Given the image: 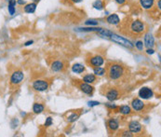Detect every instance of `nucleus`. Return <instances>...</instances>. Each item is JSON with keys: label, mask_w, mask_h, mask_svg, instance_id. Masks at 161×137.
I'll return each instance as SVG.
<instances>
[{"label": "nucleus", "mask_w": 161, "mask_h": 137, "mask_svg": "<svg viewBox=\"0 0 161 137\" xmlns=\"http://www.w3.org/2000/svg\"><path fill=\"white\" fill-rule=\"evenodd\" d=\"M115 1L118 5H123V4H125V3L127 2V0H115Z\"/></svg>", "instance_id": "obj_31"}, {"label": "nucleus", "mask_w": 161, "mask_h": 137, "mask_svg": "<svg viewBox=\"0 0 161 137\" xmlns=\"http://www.w3.org/2000/svg\"><path fill=\"white\" fill-rule=\"evenodd\" d=\"M16 0H9V6H8V10L10 16H13L16 12Z\"/></svg>", "instance_id": "obj_19"}, {"label": "nucleus", "mask_w": 161, "mask_h": 137, "mask_svg": "<svg viewBox=\"0 0 161 137\" xmlns=\"http://www.w3.org/2000/svg\"><path fill=\"white\" fill-rule=\"evenodd\" d=\"M131 106H132V109L135 111H144L145 108V104L141 100L138 99V98H135L131 102Z\"/></svg>", "instance_id": "obj_10"}, {"label": "nucleus", "mask_w": 161, "mask_h": 137, "mask_svg": "<svg viewBox=\"0 0 161 137\" xmlns=\"http://www.w3.org/2000/svg\"><path fill=\"white\" fill-rule=\"evenodd\" d=\"M23 80H24V74L21 70H17L12 73L10 76L9 84L10 86H18L23 82Z\"/></svg>", "instance_id": "obj_3"}, {"label": "nucleus", "mask_w": 161, "mask_h": 137, "mask_svg": "<svg viewBox=\"0 0 161 137\" xmlns=\"http://www.w3.org/2000/svg\"><path fill=\"white\" fill-rule=\"evenodd\" d=\"M129 31L131 35L139 36L141 35L142 34H145V32L146 31V25L141 20H134V21H132L130 24Z\"/></svg>", "instance_id": "obj_2"}, {"label": "nucleus", "mask_w": 161, "mask_h": 137, "mask_svg": "<svg viewBox=\"0 0 161 137\" xmlns=\"http://www.w3.org/2000/svg\"><path fill=\"white\" fill-rule=\"evenodd\" d=\"M118 110L123 115H130L131 113V108L129 106H121L118 108Z\"/></svg>", "instance_id": "obj_22"}, {"label": "nucleus", "mask_w": 161, "mask_h": 137, "mask_svg": "<svg viewBox=\"0 0 161 137\" xmlns=\"http://www.w3.org/2000/svg\"><path fill=\"white\" fill-rule=\"evenodd\" d=\"M157 8H158V9L160 10V9H161V0H158V2H157Z\"/></svg>", "instance_id": "obj_37"}, {"label": "nucleus", "mask_w": 161, "mask_h": 137, "mask_svg": "<svg viewBox=\"0 0 161 137\" xmlns=\"http://www.w3.org/2000/svg\"><path fill=\"white\" fill-rule=\"evenodd\" d=\"M106 22L108 23L109 24H112V25H117V24H120V18L118 17L117 14L113 13V14L109 15L108 17L106 18Z\"/></svg>", "instance_id": "obj_13"}, {"label": "nucleus", "mask_w": 161, "mask_h": 137, "mask_svg": "<svg viewBox=\"0 0 161 137\" xmlns=\"http://www.w3.org/2000/svg\"><path fill=\"white\" fill-rule=\"evenodd\" d=\"M79 32H99L101 30L100 27H85V28H78L77 29Z\"/></svg>", "instance_id": "obj_24"}, {"label": "nucleus", "mask_w": 161, "mask_h": 137, "mask_svg": "<svg viewBox=\"0 0 161 137\" xmlns=\"http://www.w3.org/2000/svg\"><path fill=\"white\" fill-rule=\"evenodd\" d=\"M106 98L108 99L109 101L113 102L116 101L117 99L120 98V92L116 88H108V89H105V92H104Z\"/></svg>", "instance_id": "obj_5"}, {"label": "nucleus", "mask_w": 161, "mask_h": 137, "mask_svg": "<svg viewBox=\"0 0 161 137\" xmlns=\"http://www.w3.org/2000/svg\"><path fill=\"white\" fill-rule=\"evenodd\" d=\"M135 46H136V48H137L139 50H142V49H144V47H145V45H144V43H142V41H137L136 44H135Z\"/></svg>", "instance_id": "obj_28"}, {"label": "nucleus", "mask_w": 161, "mask_h": 137, "mask_svg": "<svg viewBox=\"0 0 161 137\" xmlns=\"http://www.w3.org/2000/svg\"><path fill=\"white\" fill-rule=\"evenodd\" d=\"M99 105H100L99 102H89V103H88V106H91V107L95 106H99Z\"/></svg>", "instance_id": "obj_32"}, {"label": "nucleus", "mask_w": 161, "mask_h": 137, "mask_svg": "<svg viewBox=\"0 0 161 137\" xmlns=\"http://www.w3.org/2000/svg\"><path fill=\"white\" fill-rule=\"evenodd\" d=\"M79 117V114L78 113H73V114H71L70 116H68V117H67V121L68 122H74V121H76L77 119Z\"/></svg>", "instance_id": "obj_26"}, {"label": "nucleus", "mask_w": 161, "mask_h": 137, "mask_svg": "<svg viewBox=\"0 0 161 137\" xmlns=\"http://www.w3.org/2000/svg\"><path fill=\"white\" fill-rule=\"evenodd\" d=\"M52 124V119L50 117H48V119L46 120V122H45V126L46 127H48V126H50Z\"/></svg>", "instance_id": "obj_30"}, {"label": "nucleus", "mask_w": 161, "mask_h": 137, "mask_svg": "<svg viewBox=\"0 0 161 137\" xmlns=\"http://www.w3.org/2000/svg\"><path fill=\"white\" fill-rule=\"evenodd\" d=\"M129 131L131 133H141L142 131V125L136 120H132L129 123Z\"/></svg>", "instance_id": "obj_9"}, {"label": "nucleus", "mask_w": 161, "mask_h": 137, "mask_svg": "<svg viewBox=\"0 0 161 137\" xmlns=\"http://www.w3.org/2000/svg\"><path fill=\"white\" fill-rule=\"evenodd\" d=\"M105 74H107L109 80H118L126 74V68L119 63H111L107 65L105 69Z\"/></svg>", "instance_id": "obj_1"}, {"label": "nucleus", "mask_w": 161, "mask_h": 137, "mask_svg": "<svg viewBox=\"0 0 161 137\" xmlns=\"http://www.w3.org/2000/svg\"><path fill=\"white\" fill-rule=\"evenodd\" d=\"M45 106L42 104H38V103H35L33 106V111L34 114H40L44 111Z\"/></svg>", "instance_id": "obj_21"}, {"label": "nucleus", "mask_w": 161, "mask_h": 137, "mask_svg": "<svg viewBox=\"0 0 161 137\" xmlns=\"http://www.w3.org/2000/svg\"><path fill=\"white\" fill-rule=\"evenodd\" d=\"M145 47L149 48H153L155 45V38L153 36V35L151 33H147L145 35Z\"/></svg>", "instance_id": "obj_14"}, {"label": "nucleus", "mask_w": 161, "mask_h": 137, "mask_svg": "<svg viewBox=\"0 0 161 137\" xmlns=\"http://www.w3.org/2000/svg\"><path fill=\"white\" fill-rule=\"evenodd\" d=\"M33 43H34V41H33V40H30V41H27L24 45H25V46H29V45H32Z\"/></svg>", "instance_id": "obj_36"}, {"label": "nucleus", "mask_w": 161, "mask_h": 137, "mask_svg": "<svg viewBox=\"0 0 161 137\" xmlns=\"http://www.w3.org/2000/svg\"><path fill=\"white\" fill-rule=\"evenodd\" d=\"M37 9V3H29L23 7V11L25 13H34Z\"/></svg>", "instance_id": "obj_18"}, {"label": "nucleus", "mask_w": 161, "mask_h": 137, "mask_svg": "<svg viewBox=\"0 0 161 137\" xmlns=\"http://www.w3.org/2000/svg\"><path fill=\"white\" fill-rule=\"evenodd\" d=\"M63 68H64V65L61 61H55V62H53L52 65H51V70L54 71V72L63 71Z\"/></svg>", "instance_id": "obj_16"}, {"label": "nucleus", "mask_w": 161, "mask_h": 137, "mask_svg": "<svg viewBox=\"0 0 161 137\" xmlns=\"http://www.w3.org/2000/svg\"><path fill=\"white\" fill-rule=\"evenodd\" d=\"M86 62H87V65L89 66L98 67V66H102L104 64V59L101 55H94V56H91V58L87 59Z\"/></svg>", "instance_id": "obj_4"}, {"label": "nucleus", "mask_w": 161, "mask_h": 137, "mask_svg": "<svg viewBox=\"0 0 161 137\" xmlns=\"http://www.w3.org/2000/svg\"><path fill=\"white\" fill-rule=\"evenodd\" d=\"M121 136H129V137H131L133 136V134L130 131H123L121 133H120Z\"/></svg>", "instance_id": "obj_29"}, {"label": "nucleus", "mask_w": 161, "mask_h": 137, "mask_svg": "<svg viewBox=\"0 0 161 137\" xmlns=\"http://www.w3.org/2000/svg\"><path fill=\"white\" fill-rule=\"evenodd\" d=\"M107 127H108V129L110 130V131H116L118 127H119V124H118V121L116 120V119H111L108 120V122H107Z\"/></svg>", "instance_id": "obj_15"}, {"label": "nucleus", "mask_w": 161, "mask_h": 137, "mask_svg": "<svg viewBox=\"0 0 161 137\" xmlns=\"http://www.w3.org/2000/svg\"><path fill=\"white\" fill-rule=\"evenodd\" d=\"M83 81L88 84H93L97 81V77L93 74H88L83 76Z\"/></svg>", "instance_id": "obj_17"}, {"label": "nucleus", "mask_w": 161, "mask_h": 137, "mask_svg": "<svg viewBox=\"0 0 161 137\" xmlns=\"http://www.w3.org/2000/svg\"><path fill=\"white\" fill-rule=\"evenodd\" d=\"M71 1H72L73 3H76V4H77V3H80L82 0H71Z\"/></svg>", "instance_id": "obj_38"}, {"label": "nucleus", "mask_w": 161, "mask_h": 137, "mask_svg": "<svg viewBox=\"0 0 161 137\" xmlns=\"http://www.w3.org/2000/svg\"><path fill=\"white\" fill-rule=\"evenodd\" d=\"M141 7L145 10H151L155 6V0H139Z\"/></svg>", "instance_id": "obj_12"}, {"label": "nucleus", "mask_w": 161, "mask_h": 137, "mask_svg": "<svg viewBox=\"0 0 161 137\" xmlns=\"http://www.w3.org/2000/svg\"><path fill=\"white\" fill-rule=\"evenodd\" d=\"M48 82L43 80H38L33 82V89L37 91H45L48 89Z\"/></svg>", "instance_id": "obj_7"}, {"label": "nucleus", "mask_w": 161, "mask_h": 137, "mask_svg": "<svg viewBox=\"0 0 161 137\" xmlns=\"http://www.w3.org/2000/svg\"><path fill=\"white\" fill-rule=\"evenodd\" d=\"M86 70L85 66L80 65V64H75L73 66H72V71L76 74H81L83 73L84 71Z\"/></svg>", "instance_id": "obj_20"}, {"label": "nucleus", "mask_w": 161, "mask_h": 137, "mask_svg": "<svg viewBox=\"0 0 161 137\" xmlns=\"http://www.w3.org/2000/svg\"><path fill=\"white\" fill-rule=\"evenodd\" d=\"M79 89L81 90V91H83L84 93L88 94V95H91L94 91V88L91 85V84H88V83H86V82H81L79 84Z\"/></svg>", "instance_id": "obj_11"}, {"label": "nucleus", "mask_w": 161, "mask_h": 137, "mask_svg": "<svg viewBox=\"0 0 161 137\" xmlns=\"http://www.w3.org/2000/svg\"><path fill=\"white\" fill-rule=\"evenodd\" d=\"M146 52H147L148 54H153V53H154V50H153L152 48H149V49L146 50Z\"/></svg>", "instance_id": "obj_33"}, {"label": "nucleus", "mask_w": 161, "mask_h": 137, "mask_svg": "<svg viewBox=\"0 0 161 137\" xmlns=\"http://www.w3.org/2000/svg\"><path fill=\"white\" fill-rule=\"evenodd\" d=\"M109 37L111 38V40H113L114 42H116V43H118V44H120V45L126 46V47H131V48L133 47V45L131 44V42L129 41L128 39H126V38L123 37V36H120V35H116V34H114V33H112Z\"/></svg>", "instance_id": "obj_6"}, {"label": "nucleus", "mask_w": 161, "mask_h": 137, "mask_svg": "<svg viewBox=\"0 0 161 137\" xmlns=\"http://www.w3.org/2000/svg\"><path fill=\"white\" fill-rule=\"evenodd\" d=\"M107 1H109V0H107Z\"/></svg>", "instance_id": "obj_40"}, {"label": "nucleus", "mask_w": 161, "mask_h": 137, "mask_svg": "<svg viewBox=\"0 0 161 137\" xmlns=\"http://www.w3.org/2000/svg\"><path fill=\"white\" fill-rule=\"evenodd\" d=\"M92 6L95 9H98V10H102L104 8V4H103V2L102 1V0H96Z\"/></svg>", "instance_id": "obj_25"}, {"label": "nucleus", "mask_w": 161, "mask_h": 137, "mask_svg": "<svg viewBox=\"0 0 161 137\" xmlns=\"http://www.w3.org/2000/svg\"><path fill=\"white\" fill-rule=\"evenodd\" d=\"M98 21L96 20H88V21L85 22V24L86 25H98Z\"/></svg>", "instance_id": "obj_27"}, {"label": "nucleus", "mask_w": 161, "mask_h": 137, "mask_svg": "<svg viewBox=\"0 0 161 137\" xmlns=\"http://www.w3.org/2000/svg\"><path fill=\"white\" fill-rule=\"evenodd\" d=\"M106 106H108V107H110V108H114V109L116 108V106H115V105H108V104H107Z\"/></svg>", "instance_id": "obj_35"}, {"label": "nucleus", "mask_w": 161, "mask_h": 137, "mask_svg": "<svg viewBox=\"0 0 161 137\" xmlns=\"http://www.w3.org/2000/svg\"><path fill=\"white\" fill-rule=\"evenodd\" d=\"M34 3H38L40 0H34Z\"/></svg>", "instance_id": "obj_39"}, {"label": "nucleus", "mask_w": 161, "mask_h": 137, "mask_svg": "<svg viewBox=\"0 0 161 137\" xmlns=\"http://www.w3.org/2000/svg\"><path fill=\"white\" fill-rule=\"evenodd\" d=\"M93 71L95 76H102L103 75H105V68L102 67V66H98V67H93Z\"/></svg>", "instance_id": "obj_23"}, {"label": "nucleus", "mask_w": 161, "mask_h": 137, "mask_svg": "<svg viewBox=\"0 0 161 137\" xmlns=\"http://www.w3.org/2000/svg\"><path fill=\"white\" fill-rule=\"evenodd\" d=\"M17 3L19 5H23V4H25V1H24V0H18Z\"/></svg>", "instance_id": "obj_34"}, {"label": "nucleus", "mask_w": 161, "mask_h": 137, "mask_svg": "<svg viewBox=\"0 0 161 137\" xmlns=\"http://www.w3.org/2000/svg\"><path fill=\"white\" fill-rule=\"evenodd\" d=\"M139 96L141 98V99L148 100L154 96V92H153L152 89H150L148 87H144L139 91Z\"/></svg>", "instance_id": "obj_8"}]
</instances>
